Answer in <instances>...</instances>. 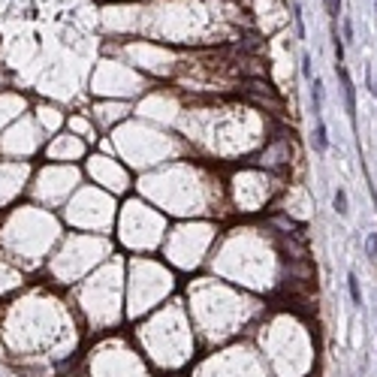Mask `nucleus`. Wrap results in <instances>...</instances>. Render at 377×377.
<instances>
[{"instance_id":"f257e3e1","label":"nucleus","mask_w":377,"mask_h":377,"mask_svg":"<svg viewBox=\"0 0 377 377\" xmlns=\"http://www.w3.org/2000/svg\"><path fill=\"white\" fill-rule=\"evenodd\" d=\"M335 70H338L341 84H344V106H347V115H350V121H353V127H356V88H353V78H350V72H347L344 64L335 66Z\"/></svg>"},{"instance_id":"f03ea898","label":"nucleus","mask_w":377,"mask_h":377,"mask_svg":"<svg viewBox=\"0 0 377 377\" xmlns=\"http://www.w3.org/2000/svg\"><path fill=\"white\" fill-rule=\"evenodd\" d=\"M314 151L317 154H326L329 151V130H326V121L320 118L317 127H314Z\"/></svg>"},{"instance_id":"7ed1b4c3","label":"nucleus","mask_w":377,"mask_h":377,"mask_svg":"<svg viewBox=\"0 0 377 377\" xmlns=\"http://www.w3.org/2000/svg\"><path fill=\"white\" fill-rule=\"evenodd\" d=\"M311 106H314V118L320 121L323 118V82L314 76V82H311Z\"/></svg>"},{"instance_id":"20e7f679","label":"nucleus","mask_w":377,"mask_h":377,"mask_svg":"<svg viewBox=\"0 0 377 377\" xmlns=\"http://www.w3.org/2000/svg\"><path fill=\"white\" fill-rule=\"evenodd\" d=\"M347 290H350L353 305H362V290H359V280H356V274H353V272L347 274Z\"/></svg>"},{"instance_id":"39448f33","label":"nucleus","mask_w":377,"mask_h":377,"mask_svg":"<svg viewBox=\"0 0 377 377\" xmlns=\"http://www.w3.org/2000/svg\"><path fill=\"white\" fill-rule=\"evenodd\" d=\"M293 22H296V34H299V40H305V36H308V30H305V22H302V6H299V4H293Z\"/></svg>"},{"instance_id":"423d86ee","label":"nucleus","mask_w":377,"mask_h":377,"mask_svg":"<svg viewBox=\"0 0 377 377\" xmlns=\"http://www.w3.org/2000/svg\"><path fill=\"white\" fill-rule=\"evenodd\" d=\"M332 202H335V212H338V214H347V212H350V208H347V190H341V187L335 190V200H332Z\"/></svg>"},{"instance_id":"0eeeda50","label":"nucleus","mask_w":377,"mask_h":377,"mask_svg":"<svg viewBox=\"0 0 377 377\" xmlns=\"http://www.w3.org/2000/svg\"><path fill=\"white\" fill-rule=\"evenodd\" d=\"M365 254H368L371 260H377V232H368V238H365Z\"/></svg>"},{"instance_id":"6e6552de","label":"nucleus","mask_w":377,"mask_h":377,"mask_svg":"<svg viewBox=\"0 0 377 377\" xmlns=\"http://www.w3.org/2000/svg\"><path fill=\"white\" fill-rule=\"evenodd\" d=\"M326 12H329V18H332V24H335L338 16H341V0H326Z\"/></svg>"},{"instance_id":"1a4fd4ad","label":"nucleus","mask_w":377,"mask_h":377,"mask_svg":"<svg viewBox=\"0 0 377 377\" xmlns=\"http://www.w3.org/2000/svg\"><path fill=\"white\" fill-rule=\"evenodd\" d=\"M302 76H305L308 82H314V70H311V54H308V52L302 54Z\"/></svg>"},{"instance_id":"9d476101","label":"nucleus","mask_w":377,"mask_h":377,"mask_svg":"<svg viewBox=\"0 0 377 377\" xmlns=\"http://www.w3.org/2000/svg\"><path fill=\"white\" fill-rule=\"evenodd\" d=\"M344 42H353V22L350 18H344V36H341Z\"/></svg>"},{"instance_id":"9b49d317","label":"nucleus","mask_w":377,"mask_h":377,"mask_svg":"<svg viewBox=\"0 0 377 377\" xmlns=\"http://www.w3.org/2000/svg\"><path fill=\"white\" fill-rule=\"evenodd\" d=\"M371 90H374V94H377V82H371Z\"/></svg>"}]
</instances>
